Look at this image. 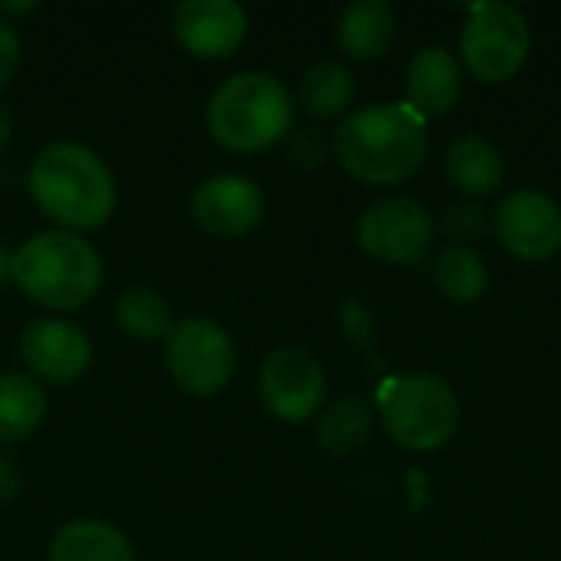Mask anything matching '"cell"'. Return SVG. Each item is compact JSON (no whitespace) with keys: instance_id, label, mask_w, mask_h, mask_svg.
Masks as SVG:
<instances>
[{"instance_id":"1","label":"cell","mask_w":561,"mask_h":561,"mask_svg":"<svg viewBox=\"0 0 561 561\" xmlns=\"http://www.w3.org/2000/svg\"><path fill=\"white\" fill-rule=\"evenodd\" d=\"M339 164L362 184H401L427 158V118L411 102H381L352 112L335 131Z\"/></svg>"},{"instance_id":"2","label":"cell","mask_w":561,"mask_h":561,"mask_svg":"<svg viewBox=\"0 0 561 561\" xmlns=\"http://www.w3.org/2000/svg\"><path fill=\"white\" fill-rule=\"evenodd\" d=\"M26 184L33 204L69 233L99 230L118 204V187L105 158L82 141H53L39 148Z\"/></svg>"},{"instance_id":"3","label":"cell","mask_w":561,"mask_h":561,"mask_svg":"<svg viewBox=\"0 0 561 561\" xmlns=\"http://www.w3.org/2000/svg\"><path fill=\"white\" fill-rule=\"evenodd\" d=\"M10 279L26 299L56 312H69L99 293L102 256L79 233L43 230L13 250Z\"/></svg>"},{"instance_id":"4","label":"cell","mask_w":561,"mask_h":561,"mask_svg":"<svg viewBox=\"0 0 561 561\" xmlns=\"http://www.w3.org/2000/svg\"><path fill=\"white\" fill-rule=\"evenodd\" d=\"M293 125L289 89L260 69H243L224 79L207 102V131L227 151L253 154L286 138Z\"/></svg>"},{"instance_id":"5","label":"cell","mask_w":561,"mask_h":561,"mask_svg":"<svg viewBox=\"0 0 561 561\" xmlns=\"http://www.w3.org/2000/svg\"><path fill=\"white\" fill-rule=\"evenodd\" d=\"M381 421L391 440L411 454H431L454 440L460 427V401L447 381L431 375H404L381 388Z\"/></svg>"},{"instance_id":"6","label":"cell","mask_w":561,"mask_h":561,"mask_svg":"<svg viewBox=\"0 0 561 561\" xmlns=\"http://www.w3.org/2000/svg\"><path fill=\"white\" fill-rule=\"evenodd\" d=\"M533 49V30L519 7L483 0L470 7L467 23L460 30V56L463 66L483 82L513 79Z\"/></svg>"},{"instance_id":"7","label":"cell","mask_w":561,"mask_h":561,"mask_svg":"<svg viewBox=\"0 0 561 561\" xmlns=\"http://www.w3.org/2000/svg\"><path fill=\"white\" fill-rule=\"evenodd\" d=\"M164 365L178 388L194 398H214L237 375V345L220 322L187 316L164 339Z\"/></svg>"},{"instance_id":"8","label":"cell","mask_w":561,"mask_h":561,"mask_svg":"<svg viewBox=\"0 0 561 561\" xmlns=\"http://www.w3.org/2000/svg\"><path fill=\"white\" fill-rule=\"evenodd\" d=\"M358 243L381 263L414 266L431 253L434 217L414 197H381L358 217Z\"/></svg>"},{"instance_id":"9","label":"cell","mask_w":561,"mask_h":561,"mask_svg":"<svg viewBox=\"0 0 561 561\" xmlns=\"http://www.w3.org/2000/svg\"><path fill=\"white\" fill-rule=\"evenodd\" d=\"M329 394L325 371L319 358L306 348H276L260 368V398L266 411L286 424L312 421Z\"/></svg>"},{"instance_id":"10","label":"cell","mask_w":561,"mask_h":561,"mask_svg":"<svg viewBox=\"0 0 561 561\" xmlns=\"http://www.w3.org/2000/svg\"><path fill=\"white\" fill-rule=\"evenodd\" d=\"M266 210V194L250 174L224 171L204 178L191 191V217L194 224L217 237V240H237L260 227Z\"/></svg>"},{"instance_id":"11","label":"cell","mask_w":561,"mask_h":561,"mask_svg":"<svg viewBox=\"0 0 561 561\" xmlns=\"http://www.w3.org/2000/svg\"><path fill=\"white\" fill-rule=\"evenodd\" d=\"M500 243L526 263H546L561 250V207L542 191H513L493 217Z\"/></svg>"},{"instance_id":"12","label":"cell","mask_w":561,"mask_h":561,"mask_svg":"<svg viewBox=\"0 0 561 561\" xmlns=\"http://www.w3.org/2000/svg\"><path fill=\"white\" fill-rule=\"evenodd\" d=\"M20 358L30 378L53 385H72L92 368V342L69 319H36L20 335Z\"/></svg>"},{"instance_id":"13","label":"cell","mask_w":561,"mask_h":561,"mask_svg":"<svg viewBox=\"0 0 561 561\" xmlns=\"http://www.w3.org/2000/svg\"><path fill=\"white\" fill-rule=\"evenodd\" d=\"M174 39L197 59L233 56L250 30V16L237 0H184L171 13Z\"/></svg>"},{"instance_id":"14","label":"cell","mask_w":561,"mask_h":561,"mask_svg":"<svg viewBox=\"0 0 561 561\" xmlns=\"http://www.w3.org/2000/svg\"><path fill=\"white\" fill-rule=\"evenodd\" d=\"M404 85H408V102L424 118L444 115V112H450L457 105V99L463 92L460 59L450 49H444V46H424L408 62Z\"/></svg>"},{"instance_id":"15","label":"cell","mask_w":561,"mask_h":561,"mask_svg":"<svg viewBox=\"0 0 561 561\" xmlns=\"http://www.w3.org/2000/svg\"><path fill=\"white\" fill-rule=\"evenodd\" d=\"M398 20L385 0H358L339 20V46L348 59L368 62L391 49Z\"/></svg>"},{"instance_id":"16","label":"cell","mask_w":561,"mask_h":561,"mask_svg":"<svg viewBox=\"0 0 561 561\" xmlns=\"http://www.w3.org/2000/svg\"><path fill=\"white\" fill-rule=\"evenodd\" d=\"M447 178L457 191L470 197H486L500 191L506 178V164L500 148L483 135H460L447 148Z\"/></svg>"},{"instance_id":"17","label":"cell","mask_w":561,"mask_h":561,"mask_svg":"<svg viewBox=\"0 0 561 561\" xmlns=\"http://www.w3.org/2000/svg\"><path fill=\"white\" fill-rule=\"evenodd\" d=\"M49 561H135V552L115 526L102 519H76L53 536Z\"/></svg>"},{"instance_id":"18","label":"cell","mask_w":561,"mask_h":561,"mask_svg":"<svg viewBox=\"0 0 561 561\" xmlns=\"http://www.w3.org/2000/svg\"><path fill=\"white\" fill-rule=\"evenodd\" d=\"M46 417V391L26 371L0 375V444L26 440Z\"/></svg>"},{"instance_id":"19","label":"cell","mask_w":561,"mask_h":561,"mask_svg":"<svg viewBox=\"0 0 561 561\" xmlns=\"http://www.w3.org/2000/svg\"><path fill=\"white\" fill-rule=\"evenodd\" d=\"M352 99H355V76L348 66L335 59L316 62L299 79V105L312 118H335L352 105Z\"/></svg>"},{"instance_id":"20","label":"cell","mask_w":561,"mask_h":561,"mask_svg":"<svg viewBox=\"0 0 561 561\" xmlns=\"http://www.w3.org/2000/svg\"><path fill=\"white\" fill-rule=\"evenodd\" d=\"M115 322L135 342H164L174 325L171 306L148 286H131L115 299Z\"/></svg>"},{"instance_id":"21","label":"cell","mask_w":561,"mask_h":561,"mask_svg":"<svg viewBox=\"0 0 561 561\" xmlns=\"http://www.w3.org/2000/svg\"><path fill=\"white\" fill-rule=\"evenodd\" d=\"M434 286L454 302H477L490 289V270L470 247H447L434 260Z\"/></svg>"},{"instance_id":"22","label":"cell","mask_w":561,"mask_h":561,"mask_svg":"<svg viewBox=\"0 0 561 561\" xmlns=\"http://www.w3.org/2000/svg\"><path fill=\"white\" fill-rule=\"evenodd\" d=\"M371 427H375L371 404L365 398L352 394V398H342L339 404H332L322 414V421H319V444L329 454L345 457V454H355L358 447L368 444Z\"/></svg>"},{"instance_id":"23","label":"cell","mask_w":561,"mask_h":561,"mask_svg":"<svg viewBox=\"0 0 561 561\" xmlns=\"http://www.w3.org/2000/svg\"><path fill=\"white\" fill-rule=\"evenodd\" d=\"M447 227H450L454 237L473 240V237H480L486 230V214L477 204H454L447 210Z\"/></svg>"},{"instance_id":"24","label":"cell","mask_w":561,"mask_h":561,"mask_svg":"<svg viewBox=\"0 0 561 561\" xmlns=\"http://www.w3.org/2000/svg\"><path fill=\"white\" fill-rule=\"evenodd\" d=\"M20 56H23L20 33L13 30V23H7V20L0 16V89L16 76V69H20Z\"/></svg>"},{"instance_id":"25","label":"cell","mask_w":561,"mask_h":561,"mask_svg":"<svg viewBox=\"0 0 561 561\" xmlns=\"http://www.w3.org/2000/svg\"><path fill=\"white\" fill-rule=\"evenodd\" d=\"M289 154L299 161V164H319L322 158H325V141L316 135V131H302V135H296L293 138V145H289Z\"/></svg>"},{"instance_id":"26","label":"cell","mask_w":561,"mask_h":561,"mask_svg":"<svg viewBox=\"0 0 561 561\" xmlns=\"http://www.w3.org/2000/svg\"><path fill=\"white\" fill-rule=\"evenodd\" d=\"M20 490H23V477H20L16 463L0 454V506L13 503L20 496Z\"/></svg>"},{"instance_id":"27","label":"cell","mask_w":561,"mask_h":561,"mask_svg":"<svg viewBox=\"0 0 561 561\" xmlns=\"http://www.w3.org/2000/svg\"><path fill=\"white\" fill-rule=\"evenodd\" d=\"M10 131H13V122H10L7 108H0V148H7V141H10Z\"/></svg>"},{"instance_id":"28","label":"cell","mask_w":561,"mask_h":561,"mask_svg":"<svg viewBox=\"0 0 561 561\" xmlns=\"http://www.w3.org/2000/svg\"><path fill=\"white\" fill-rule=\"evenodd\" d=\"M10 260H13V253H7V250L0 247V286L10 279Z\"/></svg>"},{"instance_id":"29","label":"cell","mask_w":561,"mask_h":561,"mask_svg":"<svg viewBox=\"0 0 561 561\" xmlns=\"http://www.w3.org/2000/svg\"><path fill=\"white\" fill-rule=\"evenodd\" d=\"M36 3H0V13H26V10H33Z\"/></svg>"}]
</instances>
